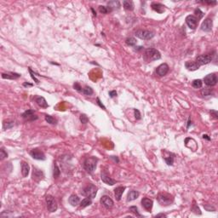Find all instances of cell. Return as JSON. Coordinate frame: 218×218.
Instances as JSON below:
<instances>
[{"mask_svg":"<svg viewBox=\"0 0 218 218\" xmlns=\"http://www.w3.org/2000/svg\"><path fill=\"white\" fill-rule=\"evenodd\" d=\"M161 58V54L158 50L153 48H148V49L145 50L144 52V59L147 62H151L153 61L159 60Z\"/></svg>","mask_w":218,"mask_h":218,"instance_id":"6da1fadb","label":"cell"},{"mask_svg":"<svg viewBox=\"0 0 218 218\" xmlns=\"http://www.w3.org/2000/svg\"><path fill=\"white\" fill-rule=\"evenodd\" d=\"M97 162H98V159L95 157H93V156L88 157L84 161L83 167L88 173L91 174V173L94 172L95 168H96Z\"/></svg>","mask_w":218,"mask_h":218,"instance_id":"7a4b0ae2","label":"cell"},{"mask_svg":"<svg viewBox=\"0 0 218 218\" xmlns=\"http://www.w3.org/2000/svg\"><path fill=\"white\" fill-rule=\"evenodd\" d=\"M158 202L159 203V205L163 206H167L171 205L173 201H174V198L171 194L168 193H160L158 195Z\"/></svg>","mask_w":218,"mask_h":218,"instance_id":"3957f363","label":"cell"},{"mask_svg":"<svg viewBox=\"0 0 218 218\" xmlns=\"http://www.w3.org/2000/svg\"><path fill=\"white\" fill-rule=\"evenodd\" d=\"M84 196H85L87 198H90L91 199H93L96 196L97 193V187H95L94 184H89L88 186H86L81 192Z\"/></svg>","mask_w":218,"mask_h":218,"instance_id":"277c9868","label":"cell"},{"mask_svg":"<svg viewBox=\"0 0 218 218\" xmlns=\"http://www.w3.org/2000/svg\"><path fill=\"white\" fill-rule=\"evenodd\" d=\"M45 202L47 205V209L50 212H55L56 211L58 208V205L55 198L51 195H47L45 197Z\"/></svg>","mask_w":218,"mask_h":218,"instance_id":"5b68a950","label":"cell"},{"mask_svg":"<svg viewBox=\"0 0 218 218\" xmlns=\"http://www.w3.org/2000/svg\"><path fill=\"white\" fill-rule=\"evenodd\" d=\"M135 35L137 38L143 39V40H149L152 39L154 37V33L148 30H143V29H139V30L135 31Z\"/></svg>","mask_w":218,"mask_h":218,"instance_id":"8992f818","label":"cell"},{"mask_svg":"<svg viewBox=\"0 0 218 218\" xmlns=\"http://www.w3.org/2000/svg\"><path fill=\"white\" fill-rule=\"evenodd\" d=\"M212 59H213V55H211V54L201 55H198V56L196 57V60H195V61L197 62L199 66H201L203 65L209 64L210 62H211Z\"/></svg>","mask_w":218,"mask_h":218,"instance_id":"52a82bcc","label":"cell"},{"mask_svg":"<svg viewBox=\"0 0 218 218\" xmlns=\"http://www.w3.org/2000/svg\"><path fill=\"white\" fill-rule=\"evenodd\" d=\"M217 77L215 73H210L204 77V82L207 86H215L217 84Z\"/></svg>","mask_w":218,"mask_h":218,"instance_id":"ba28073f","label":"cell"},{"mask_svg":"<svg viewBox=\"0 0 218 218\" xmlns=\"http://www.w3.org/2000/svg\"><path fill=\"white\" fill-rule=\"evenodd\" d=\"M186 23H187V25L188 26V27H189L190 29H193V30H194V29H196L197 26H198V20L195 16L190 14V16H187L186 17Z\"/></svg>","mask_w":218,"mask_h":218,"instance_id":"9c48e42d","label":"cell"},{"mask_svg":"<svg viewBox=\"0 0 218 218\" xmlns=\"http://www.w3.org/2000/svg\"><path fill=\"white\" fill-rule=\"evenodd\" d=\"M30 155L36 160H45L46 158L45 154L43 153V152L37 148L32 149L30 152Z\"/></svg>","mask_w":218,"mask_h":218,"instance_id":"30bf717a","label":"cell"},{"mask_svg":"<svg viewBox=\"0 0 218 218\" xmlns=\"http://www.w3.org/2000/svg\"><path fill=\"white\" fill-rule=\"evenodd\" d=\"M21 116L24 119L27 120V121H34V120L38 119V116L34 113V111L32 109L25 111V112L22 113Z\"/></svg>","mask_w":218,"mask_h":218,"instance_id":"8fae6325","label":"cell"},{"mask_svg":"<svg viewBox=\"0 0 218 218\" xmlns=\"http://www.w3.org/2000/svg\"><path fill=\"white\" fill-rule=\"evenodd\" d=\"M213 27V21L211 18H206V19L202 22L201 24V30L204 32H210L212 30Z\"/></svg>","mask_w":218,"mask_h":218,"instance_id":"7c38bea8","label":"cell"},{"mask_svg":"<svg viewBox=\"0 0 218 218\" xmlns=\"http://www.w3.org/2000/svg\"><path fill=\"white\" fill-rule=\"evenodd\" d=\"M169 66L166 63H163L157 67L156 73H157V75H158L159 77H164L169 72Z\"/></svg>","mask_w":218,"mask_h":218,"instance_id":"4fadbf2b","label":"cell"},{"mask_svg":"<svg viewBox=\"0 0 218 218\" xmlns=\"http://www.w3.org/2000/svg\"><path fill=\"white\" fill-rule=\"evenodd\" d=\"M101 205L106 209L112 208L114 205L113 200L109 196H108V195H104V196H102L101 198Z\"/></svg>","mask_w":218,"mask_h":218,"instance_id":"5bb4252c","label":"cell"},{"mask_svg":"<svg viewBox=\"0 0 218 218\" xmlns=\"http://www.w3.org/2000/svg\"><path fill=\"white\" fill-rule=\"evenodd\" d=\"M101 179L104 183L108 184V185H110V186H113L116 183V181L113 180L112 177H110L109 175L106 172H101Z\"/></svg>","mask_w":218,"mask_h":218,"instance_id":"9a60e30c","label":"cell"},{"mask_svg":"<svg viewBox=\"0 0 218 218\" xmlns=\"http://www.w3.org/2000/svg\"><path fill=\"white\" fill-rule=\"evenodd\" d=\"M142 205L144 207V209L150 212L151 210H152V208H153V201L152 200V199L148 198H143L142 199Z\"/></svg>","mask_w":218,"mask_h":218,"instance_id":"2e32d148","label":"cell"},{"mask_svg":"<svg viewBox=\"0 0 218 218\" xmlns=\"http://www.w3.org/2000/svg\"><path fill=\"white\" fill-rule=\"evenodd\" d=\"M185 66H186V68L188 70V71H196V70H198L199 67H200V66L198 65V63L195 61H186Z\"/></svg>","mask_w":218,"mask_h":218,"instance_id":"e0dca14e","label":"cell"},{"mask_svg":"<svg viewBox=\"0 0 218 218\" xmlns=\"http://www.w3.org/2000/svg\"><path fill=\"white\" fill-rule=\"evenodd\" d=\"M151 7H152V9L155 11V12H157L158 14L164 13L165 10V6L160 3H153Z\"/></svg>","mask_w":218,"mask_h":218,"instance_id":"ac0fdd59","label":"cell"},{"mask_svg":"<svg viewBox=\"0 0 218 218\" xmlns=\"http://www.w3.org/2000/svg\"><path fill=\"white\" fill-rule=\"evenodd\" d=\"M35 102L38 104L40 108H47L49 106V104L46 101V100L44 99L43 96H35Z\"/></svg>","mask_w":218,"mask_h":218,"instance_id":"d6986e66","label":"cell"},{"mask_svg":"<svg viewBox=\"0 0 218 218\" xmlns=\"http://www.w3.org/2000/svg\"><path fill=\"white\" fill-rule=\"evenodd\" d=\"M30 171V166L25 161L21 162V174L23 177H27Z\"/></svg>","mask_w":218,"mask_h":218,"instance_id":"ffe728a7","label":"cell"},{"mask_svg":"<svg viewBox=\"0 0 218 218\" xmlns=\"http://www.w3.org/2000/svg\"><path fill=\"white\" fill-rule=\"evenodd\" d=\"M21 77V74L16 72H7L2 73V77L4 79H17Z\"/></svg>","mask_w":218,"mask_h":218,"instance_id":"44dd1931","label":"cell"},{"mask_svg":"<svg viewBox=\"0 0 218 218\" xmlns=\"http://www.w3.org/2000/svg\"><path fill=\"white\" fill-rule=\"evenodd\" d=\"M124 190H125L124 187H118L115 188V189H114V195H115L116 200H118V201L120 200Z\"/></svg>","mask_w":218,"mask_h":218,"instance_id":"7402d4cb","label":"cell"},{"mask_svg":"<svg viewBox=\"0 0 218 218\" xmlns=\"http://www.w3.org/2000/svg\"><path fill=\"white\" fill-rule=\"evenodd\" d=\"M139 192L138 191H135V190H131L128 193V195H127V201L128 202H130V201H133V200H135L136 198L139 197Z\"/></svg>","mask_w":218,"mask_h":218,"instance_id":"603a6c76","label":"cell"},{"mask_svg":"<svg viewBox=\"0 0 218 218\" xmlns=\"http://www.w3.org/2000/svg\"><path fill=\"white\" fill-rule=\"evenodd\" d=\"M68 202H69V204L71 205L72 206H77L80 203V199H79V196H77V195L72 194L71 196L69 197V198H68Z\"/></svg>","mask_w":218,"mask_h":218,"instance_id":"cb8c5ba5","label":"cell"},{"mask_svg":"<svg viewBox=\"0 0 218 218\" xmlns=\"http://www.w3.org/2000/svg\"><path fill=\"white\" fill-rule=\"evenodd\" d=\"M43 177V173L40 169H38L36 168H33L32 171V178L35 180H41Z\"/></svg>","mask_w":218,"mask_h":218,"instance_id":"d4e9b609","label":"cell"},{"mask_svg":"<svg viewBox=\"0 0 218 218\" xmlns=\"http://www.w3.org/2000/svg\"><path fill=\"white\" fill-rule=\"evenodd\" d=\"M91 204H92V199L90 198H85L80 202V208L84 209L85 207H88V206H90Z\"/></svg>","mask_w":218,"mask_h":218,"instance_id":"484cf974","label":"cell"},{"mask_svg":"<svg viewBox=\"0 0 218 218\" xmlns=\"http://www.w3.org/2000/svg\"><path fill=\"white\" fill-rule=\"evenodd\" d=\"M123 6L124 9L126 10H133L134 9V3L132 1H128V0H124L123 1Z\"/></svg>","mask_w":218,"mask_h":218,"instance_id":"4316f807","label":"cell"},{"mask_svg":"<svg viewBox=\"0 0 218 218\" xmlns=\"http://www.w3.org/2000/svg\"><path fill=\"white\" fill-rule=\"evenodd\" d=\"M169 156L168 157H164V159L165 160L166 162V164H167L168 165H172L173 163H174V157H175V155L173 154V153H169Z\"/></svg>","mask_w":218,"mask_h":218,"instance_id":"83f0119b","label":"cell"},{"mask_svg":"<svg viewBox=\"0 0 218 218\" xmlns=\"http://www.w3.org/2000/svg\"><path fill=\"white\" fill-rule=\"evenodd\" d=\"M99 10L102 14H108L113 11L112 8H110L109 6H99Z\"/></svg>","mask_w":218,"mask_h":218,"instance_id":"f1b7e54d","label":"cell"},{"mask_svg":"<svg viewBox=\"0 0 218 218\" xmlns=\"http://www.w3.org/2000/svg\"><path fill=\"white\" fill-rule=\"evenodd\" d=\"M14 121H3V130H8V129H11L14 126Z\"/></svg>","mask_w":218,"mask_h":218,"instance_id":"f546056e","label":"cell"},{"mask_svg":"<svg viewBox=\"0 0 218 218\" xmlns=\"http://www.w3.org/2000/svg\"><path fill=\"white\" fill-rule=\"evenodd\" d=\"M203 85V82L201 79H194L192 83V86L195 89H200Z\"/></svg>","mask_w":218,"mask_h":218,"instance_id":"4dcf8cb0","label":"cell"},{"mask_svg":"<svg viewBox=\"0 0 218 218\" xmlns=\"http://www.w3.org/2000/svg\"><path fill=\"white\" fill-rule=\"evenodd\" d=\"M82 93L84 94L85 95H91L92 94L94 93L93 90H92V88L90 87V86H85L82 90Z\"/></svg>","mask_w":218,"mask_h":218,"instance_id":"1f68e13d","label":"cell"},{"mask_svg":"<svg viewBox=\"0 0 218 218\" xmlns=\"http://www.w3.org/2000/svg\"><path fill=\"white\" fill-rule=\"evenodd\" d=\"M125 43H126V44L129 46H135L137 42H136V39L135 38H132V37H130V38H126V40H125Z\"/></svg>","mask_w":218,"mask_h":218,"instance_id":"d6a6232c","label":"cell"},{"mask_svg":"<svg viewBox=\"0 0 218 218\" xmlns=\"http://www.w3.org/2000/svg\"><path fill=\"white\" fill-rule=\"evenodd\" d=\"M45 120L47 123H49L50 124H56L57 123V120L50 115H45Z\"/></svg>","mask_w":218,"mask_h":218,"instance_id":"836d02e7","label":"cell"},{"mask_svg":"<svg viewBox=\"0 0 218 218\" xmlns=\"http://www.w3.org/2000/svg\"><path fill=\"white\" fill-rule=\"evenodd\" d=\"M201 95L203 96H207V95H211L212 94V90H210V89H208V88H205V89H202L201 91H200Z\"/></svg>","mask_w":218,"mask_h":218,"instance_id":"e575fe53","label":"cell"},{"mask_svg":"<svg viewBox=\"0 0 218 218\" xmlns=\"http://www.w3.org/2000/svg\"><path fill=\"white\" fill-rule=\"evenodd\" d=\"M108 6L112 8V9H113V8H115V7H117V9H119L120 3L119 1H110L108 2Z\"/></svg>","mask_w":218,"mask_h":218,"instance_id":"d590c367","label":"cell"},{"mask_svg":"<svg viewBox=\"0 0 218 218\" xmlns=\"http://www.w3.org/2000/svg\"><path fill=\"white\" fill-rule=\"evenodd\" d=\"M60 174H61V171H60V169L58 168L57 164H54V171H53L54 178H57V177L60 176Z\"/></svg>","mask_w":218,"mask_h":218,"instance_id":"8d00e7d4","label":"cell"},{"mask_svg":"<svg viewBox=\"0 0 218 218\" xmlns=\"http://www.w3.org/2000/svg\"><path fill=\"white\" fill-rule=\"evenodd\" d=\"M129 210H130V211H131L132 213H134L136 216H142V215H141V214H140L139 211H138V208L136 207L135 205L130 206V209H129Z\"/></svg>","mask_w":218,"mask_h":218,"instance_id":"74e56055","label":"cell"},{"mask_svg":"<svg viewBox=\"0 0 218 218\" xmlns=\"http://www.w3.org/2000/svg\"><path fill=\"white\" fill-rule=\"evenodd\" d=\"M204 208L206 210V211H216V208L214 207V206H212L211 205H207V204H205L204 205Z\"/></svg>","mask_w":218,"mask_h":218,"instance_id":"f35d334b","label":"cell"},{"mask_svg":"<svg viewBox=\"0 0 218 218\" xmlns=\"http://www.w3.org/2000/svg\"><path fill=\"white\" fill-rule=\"evenodd\" d=\"M79 119H80L81 123L84 124H87V123H88V121H89V118L85 115V114H81Z\"/></svg>","mask_w":218,"mask_h":218,"instance_id":"ab89813d","label":"cell"},{"mask_svg":"<svg viewBox=\"0 0 218 218\" xmlns=\"http://www.w3.org/2000/svg\"><path fill=\"white\" fill-rule=\"evenodd\" d=\"M192 211H193L195 214H198V215H201L200 210H199V208L196 205V204H195V202H193V207H192Z\"/></svg>","mask_w":218,"mask_h":218,"instance_id":"60d3db41","label":"cell"},{"mask_svg":"<svg viewBox=\"0 0 218 218\" xmlns=\"http://www.w3.org/2000/svg\"><path fill=\"white\" fill-rule=\"evenodd\" d=\"M7 157H8V153H7V152H5V150L3 148L0 149V158H1V160H3V158Z\"/></svg>","mask_w":218,"mask_h":218,"instance_id":"b9f144b4","label":"cell"},{"mask_svg":"<svg viewBox=\"0 0 218 218\" xmlns=\"http://www.w3.org/2000/svg\"><path fill=\"white\" fill-rule=\"evenodd\" d=\"M194 13L196 14V16H198L197 18H198V20H199V19H201V18L204 16V13L202 12V11L199 9H195V11H194Z\"/></svg>","mask_w":218,"mask_h":218,"instance_id":"7bdbcfd3","label":"cell"},{"mask_svg":"<svg viewBox=\"0 0 218 218\" xmlns=\"http://www.w3.org/2000/svg\"><path fill=\"white\" fill-rule=\"evenodd\" d=\"M134 113H135V119L139 120V119H142V117H141V113H140V111L138 109H134Z\"/></svg>","mask_w":218,"mask_h":218,"instance_id":"ee69618b","label":"cell"},{"mask_svg":"<svg viewBox=\"0 0 218 218\" xmlns=\"http://www.w3.org/2000/svg\"><path fill=\"white\" fill-rule=\"evenodd\" d=\"M73 87H74L75 90L77 91H79V92H82V90H83V88L81 87V85L79 83H75L74 84H73Z\"/></svg>","mask_w":218,"mask_h":218,"instance_id":"f6af8a7d","label":"cell"},{"mask_svg":"<svg viewBox=\"0 0 218 218\" xmlns=\"http://www.w3.org/2000/svg\"><path fill=\"white\" fill-rule=\"evenodd\" d=\"M28 68H29V72H30V74H31V77H32V79L33 80H34V81H35V82H36L37 84H38V83H39V80L36 79V77L34 76V72H33L32 71L31 67H28Z\"/></svg>","mask_w":218,"mask_h":218,"instance_id":"bcb514c9","label":"cell"},{"mask_svg":"<svg viewBox=\"0 0 218 218\" xmlns=\"http://www.w3.org/2000/svg\"><path fill=\"white\" fill-rule=\"evenodd\" d=\"M96 101H97V104H98V105L100 106V108H103V109H104V110H106V108H105V106L102 104V103H101V101H100V99H99L98 97L96 98Z\"/></svg>","mask_w":218,"mask_h":218,"instance_id":"7dc6e473","label":"cell"},{"mask_svg":"<svg viewBox=\"0 0 218 218\" xmlns=\"http://www.w3.org/2000/svg\"><path fill=\"white\" fill-rule=\"evenodd\" d=\"M109 95H110V97H115L117 96V92L115 90H113V91H110L109 92Z\"/></svg>","mask_w":218,"mask_h":218,"instance_id":"c3c4849f","label":"cell"},{"mask_svg":"<svg viewBox=\"0 0 218 218\" xmlns=\"http://www.w3.org/2000/svg\"><path fill=\"white\" fill-rule=\"evenodd\" d=\"M210 113H211V114H213V116L215 117L216 119H217V118H218V115H217V112H216V111L211 110V111H210Z\"/></svg>","mask_w":218,"mask_h":218,"instance_id":"681fc988","label":"cell"},{"mask_svg":"<svg viewBox=\"0 0 218 218\" xmlns=\"http://www.w3.org/2000/svg\"><path fill=\"white\" fill-rule=\"evenodd\" d=\"M203 3H208V4H216V1H213V2H212V1H211V2H210V1H207V2H203Z\"/></svg>","mask_w":218,"mask_h":218,"instance_id":"f907efd6","label":"cell"},{"mask_svg":"<svg viewBox=\"0 0 218 218\" xmlns=\"http://www.w3.org/2000/svg\"><path fill=\"white\" fill-rule=\"evenodd\" d=\"M167 216L165 214H158V215L155 216V217H166Z\"/></svg>","mask_w":218,"mask_h":218,"instance_id":"816d5d0a","label":"cell"},{"mask_svg":"<svg viewBox=\"0 0 218 218\" xmlns=\"http://www.w3.org/2000/svg\"><path fill=\"white\" fill-rule=\"evenodd\" d=\"M203 138H204V139H206V140H208V141H210V138L209 137V135H203Z\"/></svg>","mask_w":218,"mask_h":218,"instance_id":"f5cc1de1","label":"cell"},{"mask_svg":"<svg viewBox=\"0 0 218 218\" xmlns=\"http://www.w3.org/2000/svg\"><path fill=\"white\" fill-rule=\"evenodd\" d=\"M111 158H113L114 160H115V161H117V163H119V158H118L117 157L115 158V157H114V156H111Z\"/></svg>","mask_w":218,"mask_h":218,"instance_id":"db71d44e","label":"cell"},{"mask_svg":"<svg viewBox=\"0 0 218 218\" xmlns=\"http://www.w3.org/2000/svg\"><path fill=\"white\" fill-rule=\"evenodd\" d=\"M23 85L27 87V86H32V84H28V83H24Z\"/></svg>","mask_w":218,"mask_h":218,"instance_id":"11a10c76","label":"cell"},{"mask_svg":"<svg viewBox=\"0 0 218 218\" xmlns=\"http://www.w3.org/2000/svg\"><path fill=\"white\" fill-rule=\"evenodd\" d=\"M190 124H192V121H190V119L187 121V128H189Z\"/></svg>","mask_w":218,"mask_h":218,"instance_id":"9f6ffc18","label":"cell"},{"mask_svg":"<svg viewBox=\"0 0 218 218\" xmlns=\"http://www.w3.org/2000/svg\"><path fill=\"white\" fill-rule=\"evenodd\" d=\"M91 10H92V13H93V14L95 16H96V12H95V11L94 10V9L93 8H91Z\"/></svg>","mask_w":218,"mask_h":218,"instance_id":"6f0895ef","label":"cell"}]
</instances>
